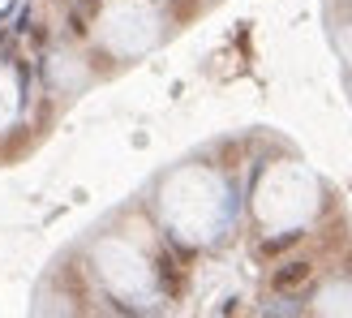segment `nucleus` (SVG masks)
Wrapping results in <instances>:
<instances>
[{
	"label": "nucleus",
	"instance_id": "f257e3e1",
	"mask_svg": "<svg viewBox=\"0 0 352 318\" xmlns=\"http://www.w3.org/2000/svg\"><path fill=\"white\" fill-rule=\"evenodd\" d=\"M305 279H309V262H288V267L275 271V288L288 293V288H296V284H305Z\"/></svg>",
	"mask_w": 352,
	"mask_h": 318
}]
</instances>
